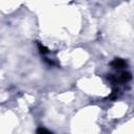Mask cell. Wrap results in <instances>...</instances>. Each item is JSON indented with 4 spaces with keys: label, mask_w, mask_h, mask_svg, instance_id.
Instances as JSON below:
<instances>
[{
    "label": "cell",
    "mask_w": 134,
    "mask_h": 134,
    "mask_svg": "<svg viewBox=\"0 0 134 134\" xmlns=\"http://www.w3.org/2000/svg\"><path fill=\"white\" fill-rule=\"evenodd\" d=\"M37 132H38V133H51L49 130H46V129H44V128H40V129H38Z\"/></svg>",
    "instance_id": "cell-3"
},
{
    "label": "cell",
    "mask_w": 134,
    "mask_h": 134,
    "mask_svg": "<svg viewBox=\"0 0 134 134\" xmlns=\"http://www.w3.org/2000/svg\"><path fill=\"white\" fill-rule=\"evenodd\" d=\"M38 46H39V49H40V52L42 53V54H45V53H48V49L44 46V45H42L41 43H38Z\"/></svg>",
    "instance_id": "cell-2"
},
{
    "label": "cell",
    "mask_w": 134,
    "mask_h": 134,
    "mask_svg": "<svg viewBox=\"0 0 134 134\" xmlns=\"http://www.w3.org/2000/svg\"><path fill=\"white\" fill-rule=\"evenodd\" d=\"M127 63H126V61H124L122 59H115L112 63H111V65L114 67V68H122V67H125V65H126Z\"/></svg>",
    "instance_id": "cell-1"
}]
</instances>
